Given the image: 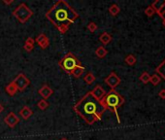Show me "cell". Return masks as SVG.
Listing matches in <instances>:
<instances>
[{
	"label": "cell",
	"mask_w": 165,
	"mask_h": 140,
	"mask_svg": "<svg viewBox=\"0 0 165 140\" xmlns=\"http://www.w3.org/2000/svg\"><path fill=\"white\" fill-rule=\"evenodd\" d=\"M46 18L53 26H56L60 33H65L70 24L79 19V14L65 0H59L52 5L47 14Z\"/></svg>",
	"instance_id": "cell-1"
},
{
	"label": "cell",
	"mask_w": 165,
	"mask_h": 140,
	"mask_svg": "<svg viewBox=\"0 0 165 140\" xmlns=\"http://www.w3.org/2000/svg\"><path fill=\"white\" fill-rule=\"evenodd\" d=\"M74 110L88 125H93L95 122L101 120L103 113L106 111L105 107L92 96L90 92L77 102Z\"/></svg>",
	"instance_id": "cell-2"
},
{
	"label": "cell",
	"mask_w": 165,
	"mask_h": 140,
	"mask_svg": "<svg viewBox=\"0 0 165 140\" xmlns=\"http://www.w3.org/2000/svg\"><path fill=\"white\" fill-rule=\"evenodd\" d=\"M100 102H101V104L105 107L106 110L112 111V112H114L117 115L118 121L119 122L117 109L124 103V99H123V97L121 94L118 92H116L115 90H111L108 93H106V96L103 97V99Z\"/></svg>",
	"instance_id": "cell-3"
},
{
	"label": "cell",
	"mask_w": 165,
	"mask_h": 140,
	"mask_svg": "<svg viewBox=\"0 0 165 140\" xmlns=\"http://www.w3.org/2000/svg\"><path fill=\"white\" fill-rule=\"evenodd\" d=\"M59 65L63 69L64 72L71 74L76 67L81 66V62L75 56V55H73L72 53H69L67 55H65L62 57V59L59 61Z\"/></svg>",
	"instance_id": "cell-4"
},
{
	"label": "cell",
	"mask_w": 165,
	"mask_h": 140,
	"mask_svg": "<svg viewBox=\"0 0 165 140\" xmlns=\"http://www.w3.org/2000/svg\"><path fill=\"white\" fill-rule=\"evenodd\" d=\"M13 15L20 20V23H24L33 16V12L26 3H22L13 11Z\"/></svg>",
	"instance_id": "cell-5"
},
{
	"label": "cell",
	"mask_w": 165,
	"mask_h": 140,
	"mask_svg": "<svg viewBox=\"0 0 165 140\" xmlns=\"http://www.w3.org/2000/svg\"><path fill=\"white\" fill-rule=\"evenodd\" d=\"M13 82L16 84V88H18L19 90H23L30 83L29 79H28V78L22 73H20Z\"/></svg>",
	"instance_id": "cell-6"
},
{
	"label": "cell",
	"mask_w": 165,
	"mask_h": 140,
	"mask_svg": "<svg viewBox=\"0 0 165 140\" xmlns=\"http://www.w3.org/2000/svg\"><path fill=\"white\" fill-rule=\"evenodd\" d=\"M105 83L109 86L111 90H115L121 84V78H119L115 72L110 73V75L105 79Z\"/></svg>",
	"instance_id": "cell-7"
},
{
	"label": "cell",
	"mask_w": 165,
	"mask_h": 140,
	"mask_svg": "<svg viewBox=\"0 0 165 140\" xmlns=\"http://www.w3.org/2000/svg\"><path fill=\"white\" fill-rule=\"evenodd\" d=\"M4 122H5V123L8 126L13 129V127H15L20 123V118L16 116L14 112H11L4 118Z\"/></svg>",
	"instance_id": "cell-8"
},
{
	"label": "cell",
	"mask_w": 165,
	"mask_h": 140,
	"mask_svg": "<svg viewBox=\"0 0 165 140\" xmlns=\"http://www.w3.org/2000/svg\"><path fill=\"white\" fill-rule=\"evenodd\" d=\"M92 96L95 98L96 100L98 101H101L103 99V97H104L106 96V92H105V90L103 89L100 85H97L95 88H94L92 92Z\"/></svg>",
	"instance_id": "cell-9"
},
{
	"label": "cell",
	"mask_w": 165,
	"mask_h": 140,
	"mask_svg": "<svg viewBox=\"0 0 165 140\" xmlns=\"http://www.w3.org/2000/svg\"><path fill=\"white\" fill-rule=\"evenodd\" d=\"M35 42L39 45V46L45 50V49H47L49 46H50V40L48 37L45 35V34H40L37 36V38L35 39Z\"/></svg>",
	"instance_id": "cell-10"
},
{
	"label": "cell",
	"mask_w": 165,
	"mask_h": 140,
	"mask_svg": "<svg viewBox=\"0 0 165 140\" xmlns=\"http://www.w3.org/2000/svg\"><path fill=\"white\" fill-rule=\"evenodd\" d=\"M38 93L41 96L43 97V99H48L49 97H51L52 96V89L50 87V86L48 85H43V87L42 88H40L39 90H38Z\"/></svg>",
	"instance_id": "cell-11"
},
{
	"label": "cell",
	"mask_w": 165,
	"mask_h": 140,
	"mask_svg": "<svg viewBox=\"0 0 165 140\" xmlns=\"http://www.w3.org/2000/svg\"><path fill=\"white\" fill-rule=\"evenodd\" d=\"M33 115V111L30 107L28 106H23L20 111V116L22 117L23 120H28Z\"/></svg>",
	"instance_id": "cell-12"
},
{
	"label": "cell",
	"mask_w": 165,
	"mask_h": 140,
	"mask_svg": "<svg viewBox=\"0 0 165 140\" xmlns=\"http://www.w3.org/2000/svg\"><path fill=\"white\" fill-rule=\"evenodd\" d=\"M18 90H18V88H16V86L14 82H11L9 85H7L5 87V92L7 93L8 96H14Z\"/></svg>",
	"instance_id": "cell-13"
},
{
	"label": "cell",
	"mask_w": 165,
	"mask_h": 140,
	"mask_svg": "<svg viewBox=\"0 0 165 140\" xmlns=\"http://www.w3.org/2000/svg\"><path fill=\"white\" fill-rule=\"evenodd\" d=\"M99 41L103 45H108L111 41H112V36H111L108 32H103V33L99 36Z\"/></svg>",
	"instance_id": "cell-14"
},
{
	"label": "cell",
	"mask_w": 165,
	"mask_h": 140,
	"mask_svg": "<svg viewBox=\"0 0 165 140\" xmlns=\"http://www.w3.org/2000/svg\"><path fill=\"white\" fill-rule=\"evenodd\" d=\"M155 71H156V74H158L160 78H162V79L165 80V59L156 67Z\"/></svg>",
	"instance_id": "cell-15"
},
{
	"label": "cell",
	"mask_w": 165,
	"mask_h": 140,
	"mask_svg": "<svg viewBox=\"0 0 165 140\" xmlns=\"http://www.w3.org/2000/svg\"><path fill=\"white\" fill-rule=\"evenodd\" d=\"M107 53H108V51L102 46L96 48V50H95V55L97 56V57H99V59H104L107 56Z\"/></svg>",
	"instance_id": "cell-16"
},
{
	"label": "cell",
	"mask_w": 165,
	"mask_h": 140,
	"mask_svg": "<svg viewBox=\"0 0 165 140\" xmlns=\"http://www.w3.org/2000/svg\"><path fill=\"white\" fill-rule=\"evenodd\" d=\"M84 72H85V68L82 66H78V67H76L75 69L73 70L72 71V73H71V75L74 77V78H80V77H82V75L84 74Z\"/></svg>",
	"instance_id": "cell-17"
},
{
	"label": "cell",
	"mask_w": 165,
	"mask_h": 140,
	"mask_svg": "<svg viewBox=\"0 0 165 140\" xmlns=\"http://www.w3.org/2000/svg\"><path fill=\"white\" fill-rule=\"evenodd\" d=\"M84 81L86 82L88 85H92L94 81H95V76L93 75V74L92 72H88V73H86L85 77H84Z\"/></svg>",
	"instance_id": "cell-18"
},
{
	"label": "cell",
	"mask_w": 165,
	"mask_h": 140,
	"mask_svg": "<svg viewBox=\"0 0 165 140\" xmlns=\"http://www.w3.org/2000/svg\"><path fill=\"white\" fill-rule=\"evenodd\" d=\"M124 61L129 65V66H132V65H134L136 63L137 59H136V57H135L134 55H128L127 56H125Z\"/></svg>",
	"instance_id": "cell-19"
},
{
	"label": "cell",
	"mask_w": 165,
	"mask_h": 140,
	"mask_svg": "<svg viewBox=\"0 0 165 140\" xmlns=\"http://www.w3.org/2000/svg\"><path fill=\"white\" fill-rule=\"evenodd\" d=\"M119 11H121V9H119L118 5H117V4H113V5L109 8V13L112 15L113 17L117 16L119 13Z\"/></svg>",
	"instance_id": "cell-20"
},
{
	"label": "cell",
	"mask_w": 165,
	"mask_h": 140,
	"mask_svg": "<svg viewBox=\"0 0 165 140\" xmlns=\"http://www.w3.org/2000/svg\"><path fill=\"white\" fill-rule=\"evenodd\" d=\"M163 4H164V1H163V0H156V1H154V3L152 4L151 6H152V8H154V10L155 11V13H158V10L162 7Z\"/></svg>",
	"instance_id": "cell-21"
},
{
	"label": "cell",
	"mask_w": 165,
	"mask_h": 140,
	"mask_svg": "<svg viewBox=\"0 0 165 140\" xmlns=\"http://www.w3.org/2000/svg\"><path fill=\"white\" fill-rule=\"evenodd\" d=\"M150 79H151V75L148 72H143L141 74V76H140V81L143 82L144 84H148V82H150Z\"/></svg>",
	"instance_id": "cell-22"
},
{
	"label": "cell",
	"mask_w": 165,
	"mask_h": 140,
	"mask_svg": "<svg viewBox=\"0 0 165 140\" xmlns=\"http://www.w3.org/2000/svg\"><path fill=\"white\" fill-rule=\"evenodd\" d=\"M150 82L154 85V86H156L158 85L160 82H161V78H160L158 74H154V75L151 76V79H150Z\"/></svg>",
	"instance_id": "cell-23"
},
{
	"label": "cell",
	"mask_w": 165,
	"mask_h": 140,
	"mask_svg": "<svg viewBox=\"0 0 165 140\" xmlns=\"http://www.w3.org/2000/svg\"><path fill=\"white\" fill-rule=\"evenodd\" d=\"M37 106H38V108L41 110H46L49 107V102L46 99H41L38 103H37Z\"/></svg>",
	"instance_id": "cell-24"
},
{
	"label": "cell",
	"mask_w": 165,
	"mask_h": 140,
	"mask_svg": "<svg viewBox=\"0 0 165 140\" xmlns=\"http://www.w3.org/2000/svg\"><path fill=\"white\" fill-rule=\"evenodd\" d=\"M145 14H146V16H148V17H152V16L155 14V11L154 10V8H152V6H148L146 8Z\"/></svg>",
	"instance_id": "cell-25"
},
{
	"label": "cell",
	"mask_w": 165,
	"mask_h": 140,
	"mask_svg": "<svg viewBox=\"0 0 165 140\" xmlns=\"http://www.w3.org/2000/svg\"><path fill=\"white\" fill-rule=\"evenodd\" d=\"M86 27H88V29L90 32H94V31H96V29H97V24L95 23H93V22H90Z\"/></svg>",
	"instance_id": "cell-26"
},
{
	"label": "cell",
	"mask_w": 165,
	"mask_h": 140,
	"mask_svg": "<svg viewBox=\"0 0 165 140\" xmlns=\"http://www.w3.org/2000/svg\"><path fill=\"white\" fill-rule=\"evenodd\" d=\"M158 16L160 18H162V19L164 18V15H165V1H164V4L162 5V7L158 10Z\"/></svg>",
	"instance_id": "cell-27"
},
{
	"label": "cell",
	"mask_w": 165,
	"mask_h": 140,
	"mask_svg": "<svg viewBox=\"0 0 165 140\" xmlns=\"http://www.w3.org/2000/svg\"><path fill=\"white\" fill-rule=\"evenodd\" d=\"M24 50H26V52H31L33 49H34V45H29V44H26L24 43Z\"/></svg>",
	"instance_id": "cell-28"
},
{
	"label": "cell",
	"mask_w": 165,
	"mask_h": 140,
	"mask_svg": "<svg viewBox=\"0 0 165 140\" xmlns=\"http://www.w3.org/2000/svg\"><path fill=\"white\" fill-rule=\"evenodd\" d=\"M34 42H35V40L31 38V37H28V38L26 39V44H29V45H34Z\"/></svg>",
	"instance_id": "cell-29"
},
{
	"label": "cell",
	"mask_w": 165,
	"mask_h": 140,
	"mask_svg": "<svg viewBox=\"0 0 165 140\" xmlns=\"http://www.w3.org/2000/svg\"><path fill=\"white\" fill-rule=\"evenodd\" d=\"M158 96L160 98H162V99H165V90H160L159 93H158Z\"/></svg>",
	"instance_id": "cell-30"
},
{
	"label": "cell",
	"mask_w": 165,
	"mask_h": 140,
	"mask_svg": "<svg viewBox=\"0 0 165 140\" xmlns=\"http://www.w3.org/2000/svg\"><path fill=\"white\" fill-rule=\"evenodd\" d=\"M3 2L5 3V4H11V3L14 2V0H10V1H7V0H3Z\"/></svg>",
	"instance_id": "cell-31"
},
{
	"label": "cell",
	"mask_w": 165,
	"mask_h": 140,
	"mask_svg": "<svg viewBox=\"0 0 165 140\" xmlns=\"http://www.w3.org/2000/svg\"><path fill=\"white\" fill-rule=\"evenodd\" d=\"M3 110H4V106L2 104H0V113L3 112Z\"/></svg>",
	"instance_id": "cell-32"
},
{
	"label": "cell",
	"mask_w": 165,
	"mask_h": 140,
	"mask_svg": "<svg viewBox=\"0 0 165 140\" xmlns=\"http://www.w3.org/2000/svg\"><path fill=\"white\" fill-rule=\"evenodd\" d=\"M162 23H163V26H165V18H163V20H162Z\"/></svg>",
	"instance_id": "cell-33"
},
{
	"label": "cell",
	"mask_w": 165,
	"mask_h": 140,
	"mask_svg": "<svg viewBox=\"0 0 165 140\" xmlns=\"http://www.w3.org/2000/svg\"><path fill=\"white\" fill-rule=\"evenodd\" d=\"M60 140H68V139L67 138H61Z\"/></svg>",
	"instance_id": "cell-34"
}]
</instances>
